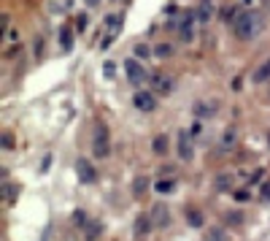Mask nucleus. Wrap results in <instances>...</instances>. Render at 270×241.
<instances>
[{
  "instance_id": "f257e3e1",
  "label": "nucleus",
  "mask_w": 270,
  "mask_h": 241,
  "mask_svg": "<svg viewBox=\"0 0 270 241\" xmlns=\"http://www.w3.org/2000/svg\"><path fill=\"white\" fill-rule=\"evenodd\" d=\"M259 30H262V16H259L257 11H240L235 16V22H233V33L238 41H252V38L259 35Z\"/></svg>"
},
{
  "instance_id": "f03ea898",
  "label": "nucleus",
  "mask_w": 270,
  "mask_h": 241,
  "mask_svg": "<svg viewBox=\"0 0 270 241\" xmlns=\"http://www.w3.org/2000/svg\"><path fill=\"white\" fill-rule=\"evenodd\" d=\"M92 152L98 160H105L111 155V133H108V125L98 122L95 125V136H92Z\"/></svg>"
},
{
  "instance_id": "7ed1b4c3",
  "label": "nucleus",
  "mask_w": 270,
  "mask_h": 241,
  "mask_svg": "<svg viewBox=\"0 0 270 241\" xmlns=\"http://www.w3.org/2000/svg\"><path fill=\"white\" fill-rule=\"evenodd\" d=\"M195 22H197V14L195 11H181L178 22H176V33L184 44L195 41Z\"/></svg>"
},
{
  "instance_id": "20e7f679",
  "label": "nucleus",
  "mask_w": 270,
  "mask_h": 241,
  "mask_svg": "<svg viewBox=\"0 0 270 241\" xmlns=\"http://www.w3.org/2000/svg\"><path fill=\"white\" fill-rule=\"evenodd\" d=\"M124 73H127V82L141 87L143 82L149 79L146 68H143V60H138V57H130V60H124Z\"/></svg>"
},
{
  "instance_id": "39448f33",
  "label": "nucleus",
  "mask_w": 270,
  "mask_h": 241,
  "mask_svg": "<svg viewBox=\"0 0 270 241\" xmlns=\"http://www.w3.org/2000/svg\"><path fill=\"white\" fill-rule=\"evenodd\" d=\"M76 176H79L81 185H95L98 182V171H95V166L86 157H79L76 160Z\"/></svg>"
},
{
  "instance_id": "423d86ee",
  "label": "nucleus",
  "mask_w": 270,
  "mask_h": 241,
  "mask_svg": "<svg viewBox=\"0 0 270 241\" xmlns=\"http://www.w3.org/2000/svg\"><path fill=\"white\" fill-rule=\"evenodd\" d=\"M132 106L143 114H151L157 109V98H154V92H149V90H138L132 95Z\"/></svg>"
},
{
  "instance_id": "0eeeda50",
  "label": "nucleus",
  "mask_w": 270,
  "mask_h": 241,
  "mask_svg": "<svg viewBox=\"0 0 270 241\" xmlns=\"http://www.w3.org/2000/svg\"><path fill=\"white\" fill-rule=\"evenodd\" d=\"M149 82H151V90L160 92V95H170L173 92V76L170 73H151Z\"/></svg>"
},
{
  "instance_id": "6e6552de",
  "label": "nucleus",
  "mask_w": 270,
  "mask_h": 241,
  "mask_svg": "<svg viewBox=\"0 0 270 241\" xmlns=\"http://www.w3.org/2000/svg\"><path fill=\"white\" fill-rule=\"evenodd\" d=\"M178 157L184 160V163H189L192 157H195V144H192V136H189L187 130L178 133Z\"/></svg>"
},
{
  "instance_id": "1a4fd4ad",
  "label": "nucleus",
  "mask_w": 270,
  "mask_h": 241,
  "mask_svg": "<svg viewBox=\"0 0 270 241\" xmlns=\"http://www.w3.org/2000/svg\"><path fill=\"white\" fill-rule=\"evenodd\" d=\"M216 111H219V101H214V98H211V101H197V103H195V117H197V119H211Z\"/></svg>"
},
{
  "instance_id": "9d476101",
  "label": "nucleus",
  "mask_w": 270,
  "mask_h": 241,
  "mask_svg": "<svg viewBox=\"0 0 270 241\" xmlns=\"http://www.w3.org/2000/svg\"><path fill=\"white\" fill-rule=\"evenodd\" d=\"M151 223H154V228H168L170 225V211H168L165 204H157L151 209Z\"/></svg>"
},
{
  "instance_id": "9b49d317",
  "label": "nucleus",
  "mask_w": 270,
  "mask_h": 241,
  "mask_svg": "<svg viewBox=\"0 0 270 241\" xmlns=\"http://www.w3.org/2000/svg\"><path fill=\"white\" fill-rule=\"evenodd\" d=\"M151 228H154V223H151V214H138L135 217V238H143V236H149L151 233Z\"/></svg>"
},
{
  "instance_id": "f8f14e48",
  "label": "nucleus",
  "mask_w": 270,
  "mask_h": 241,
  "mask_svg": "<svg viewBox=\"0 0 270 241\" xmlns=\"http://www.w3.org/2000/svg\"><path fill=\"white\" fill-rule=\"evenodd\" d=\"M103 236V223H98V219H89V223L84 225V238L86 241H98Z\"/></svg>"
},
{
  "instance_id": "ddd939ff",
  "label": "nucleus",
  "mask_w": 270,
  "mask_h": 241,
  "mask_svg": "<svg viewBox=\"0 0 270 241\" xmlns=\"http://www.w3.org/2000/svg\"><path fill=\"white\" fill-rule=\"evenodd\" d=\"M267 79H270V57H267V60L252 73V82H254V84H265Z\"/></svg>"
},
{
  "instance_id": "4468645a",
  "label": "nucleus",
  "mask_w": 270,
  "mask_h": 241,
  "mask_svg": "<svg viewBox=\"0 0 270 241\" xmlns=\"http://www.w3.org/2000/svg\"><path fill=\"white\" fill-rule=\"evenodd\" d=\"M195 14H197V22H211V16H214V8H211V0H202V3L195 8Z\"/></svg>"
},
{
  "instance_id": "2eb2a0df",
  "label": "nucleus",
  "mask_w": 270,
  "mask_h": 241,
  "mask_svg": "<svg viewBox=\"0 0 270 241\" xmlns=\"http://www.w3.org/2000/svg\"><path fill=\"white\" fill-rule=\"evenodd\" d=\"M187 223H189L192 228H206V217L200 214V209L189 206V209H187Z\"/></svg>"
},
{
  "instance_id": "dca6fc26",
  "label": "nucleus",
  "mask_w": 270,
  "mask_h": 241,
  "mask_svg": "<svg viewBox=\"0 0 270 241\" xmlns=\"http://www.w3.org/2000/svg\"><path fill=\"white\" fill-rule=\"evenodd\" d=\"M151 149H154V155H168L170 144H168V136H165V133H162V136H154Z\"/></svg>"
},
{
  "instance_id": "f3484780",
  "label": "nucleus",
  "mask_w": 270,
  "mask_h": 241,
  "mask_svg": "<svg viewBox=\"0 0 270 241\" xmlns=\"http://www.w3.org/2000/svg\"><path fill=\"white\" fill-rule=\"evenodd\" d=\"M146 192H149V179L146 176H138V179L132 182V195L135 198H143Z\"/></svg>"
},
{
  "instance_id": "a211bd4d",
  "label": "nucleus",
  "mask_w": 270,
  "mask_h": 241,
  "mask_svg": "<svg viewBox=\"0 0 270 241\" xmlns=\"http://www.w3.org/2000/svg\"><path fill=\"white\" fill-rule=\"evenodd\" d=\"M202 241H230V236H227L224 228H208V230H206V238H202Z\"/></svg>"
},
{
  "instance_id": "6ab92c4d",
  "label": "nucleus",
  "mask_w": 270,
  "mask_h": 241,
  "mask_svg": "<svg viewBox=\"0 0 270 241\" xmlns=\"http://www.w3.org/2000/svg\"><path fill=\"white\" fill-rule=\"evenodd\" d=\"M154 57H160V60H168V57H173V44L160 41L157 46H154Z\"/></svg>"
},
{
  "instance_id": "aec40b11",
  "label": "nucleus",
  "mask_w": 270,
  "mask_h": 241,
  "mask_svg": "<svg viewBox=\"0 0 270 241\" xmlns=\"http://www.w3.org/2000/svg\"><path fill=\"white\" fill-rule=\"evenodd\" d=\"M60 46L65 52H71V46H73V30L71 27H62L60 30Z\"/></svg>"
},
{
  "instance_id": "412c9836",
  "label": "nucleus",
  "mask_w": 270,
  "mask_h": 241,
  "mask_svg": "<svg viewBox=\"0 0 270 241\" xmlns=\"http://www.w3.org/2000/svg\"><path fill=\"white\" fill-rule=\"evenodd\" d=\"M154 190H157L160 195H168V192L176 190V182H173V179H160L157 185H154Z\"/></svg>"
},
{
  "instance_id": "4be33fe9",
  "label": "nucleus",
  "mask_w": 270,
  "mask_h": 241,
  "mask_svg": "<svg viewBox=\"0 0 270 241\" xmlns=\"http://www.w3.org/2000/svg\"><path fill=\"white\" fill-rule=\"evenodd\" d=\"M235 138H238V133H235V128H230V130H224V136H221V149H233V147H235Z\"/></svg>"
},
{
  "instance_id": "5701e85b",
  "label": "nucleus",
  "mask_w": 270,
  "mask_h": 241,
  "mask_svg": "<svg viewBox=\"0 0 270 241\" xmlns=\"http://www.w3.org/2000/svg\"><path fill=\"white\" fill-rule=\"evenodd\" d=\"M230 187H233V176H230V173H219V176H216V190L227 192Z\"/></svg>"
},
{
  "instance_id": "b1692460",
  "label": "nucleus",
  "mask_w": 270,
  "mask_h": 241,
  "mask_svg": "<svg viewBox=\"0 0 270 241\" xmlns=\"http://www.w3.org/2000/svg\"><path fill=\"white\" fill-rule=\"evenodd\" d=\"M132 54L138 57V60H146V57H151V54H154V49H149L146 44H141V41H138V44L132 46Z\"/></svg>"
},
{
  "instance_id": "393cba45",
  "label": "nucleus",
  "mask_w": 270,
  "mask_h": 241,
  "mask_svg": "<svg viewBox=\"0 0 270 241\" xmlns=\"http://www.w3.org/2000/svg\"><path fill=\"white\" fill-rule=\"evenodd\" d=\"M238 14H240V11H238L235 6H230V8H221V19H224V22H230V25L235 22V16H238Z\"/></svg>"
},
{
  "instance_id": "a878e982",
  "label": "nucleus",
  "mask_w": 270,
  "mask_h": 241,
  "mask_svg": "<svg viewBox=\"0 0 270 241\" xmlns=\"http://www.w3.org/2000/svg\"><path fill=\"white\" fill-rule=\"evenodd\" d=\"M86 223H89V219H86V214H84L81 209H79V211H73V225H76V228H81V230H84Z\"/></svg>"
},
{
  "instance_id": "bb28decb",
  "label": "nucleus",
  "mask_w": 270,
  "mask_h": 241,
  "mask_svg": "<svg viewBox=\"0 0 270 241\" xmlns=\"http://www.w3.org/2000/svg\"><path fill=\"white\" fill-rule=\"evenodd\" d=\"M224 219H227V225H240L243 223V214H240V211H230Z\"/></svg>"
},
{
  "instance_id": "cd10ccee",
  "label": "nucleus",
  "mask_w": 270,
  "mask_h": 241,
  "mask_svg": "<svg viewBox=\"0 0 270 241\" xmlns=\"http://www.w3.org/2000/svg\"><path fill=\"white\" fill-rule=\"evenodd\" d=\"M233 198L238 200V204H246V200L252 198V192H249V190H235V192H233Z\"/></svg>"
},
{
  "instance_id": "c85d7f7f",
  "label": "nucleus",
  "mask_w": 270,
  "mask_h": 241,
  "mask_svg": "<svg viewBox=\"0 0 270 241\" xmlns=\"http://www.w3.org/2000/svg\"><path fill=\"white\" fill-rule=\"evenodd\" d=\"M103 73H105V79H114V73H117V63L108 60V63L103 65Z\"/></svg>"
},
{
  "instance_id": "c756f323",
  "label": "nucleus",
  "mask_w": 270,
  "mask_h": 241,
  "mask_svg": "<svg viewBox=\"0 0 270 241\" xmlns=\"http://www.w3.org/2000/svg\"><path fill=\"white\" fill-rule=\"evenodd\" d=\"M3 149H6V152L14 149V136H11V133H3Z\"/></svg>"
},
{
  "instance_id": "7c9ffc66",
  "label": "nucleus",
  "mask_w": 270,
  "mask_h": 241,
  "mask_svg": "<svg viewBox=\"0 0 270 241\" xmlns=\"http://www.w3.org/2000/svg\"><path fill=\"white\" fill-rule=\"evenodd\" d=\"M259 198H262L265 204L270 200V182H265V185H262V192H259Z\"/></svg>"
},
{
  "instance_id": "2f4dec72",
  "label": "nucleus",
  "mask_w": 270,
  "mask_h": 241,
  "mask_svg": "<svg viewBox=\"0 0 270 241\" xmlns=\"http://www.w3.org/2000/svg\"><path fill=\"white\" fill-rule=\"evenodd\" d=\"M86 6H100V0H86Z\"/></svg>"
},
{
  "instance_id": "473e14b6",
  "label": "nucleus",
  "mask_w": 270,
  "mask_h": 241,
  "mask_svg": "<svg viewBox=\"0 0 270 241\" xmlns=\"http://www.w3.org/2000/svg\"><path fill=\"white\" fill-rule=\"evenodd\" d=\"M267 147H270V133H267Z\"/></svg>"
}]
</instances>
